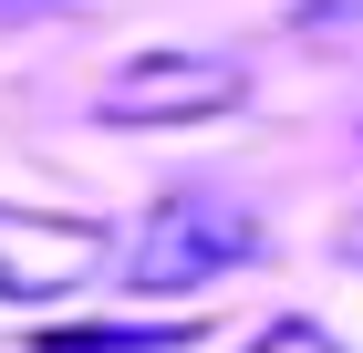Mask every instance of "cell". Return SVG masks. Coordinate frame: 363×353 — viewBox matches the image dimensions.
<instances>
[{"label": "cell", "instance_id": "6da1fadb", "mask_svg": "<svg viewBox=\"0 0 363 353\" xmlns=\"http://www.w3.org/2000/svg\"><path fill=\"white\" fill-rule=\"evenodd\" d=\"M228 260H259V218L228 208V197H208V188H177L167 208L145 218V239H135V260H125V281L156 301V291H197V281L228 271Z\"/></svg>", "mask_w": 363, "mask_h": 353}, {"label": "cell", "instance_id": "7a4b0ae2", "mask_svg": "<svg viewBox=\"0 0 363 353\" xmlns=\"http://www.w3.org/2000/svg\"><path fill=\"white\" fill-rule=\"evenodd\" d=\"M114 260L104 218H42V208H0V301H62Z\"/></svg>", "mask_w": 363, "mask_h": 353}, {"label": "cell", "instance_id": "3957f363", "mask_svg": "<svg viewBox=\"0 0 363 353\" xmlns=\"http://www.w3.org/2000/svg\"><path fill=\"white\" fill-rule=\"evenodd\" d=\"M250 94V73L228 53H145L104 83V125H197V114H228Z\"/></svg>", "mask_w": 363, "mask_h": 353}, {"label": "cell", "instance_id": "277c9868", "mask_svg": "<svg viewBox=\"0 0 363 353\" xmlns=\"http://www.w3.org/2000/svg\"><path fill=\"white\" fill-rule=\"evenodd\" d=\"M239 353H342V343H333L322 322H311V312H270V322H259Z\"/></svg>", "mask_w": 363, "mask_h": 353}, {"label": "cell", "instance_id": "5b68a950", "mask_svg": "<svg viewBox=\"0 0 363 353\" xmlns=\"http://www.w3.org/2000/svg\"><path fill=\"white\" fill-rule=\"evenodd\" d=\"M342 260H353V271H363V218H353V229H342Z\"/></svg>", "mask_w": 363, "mask_h": 353}]
</instances>
